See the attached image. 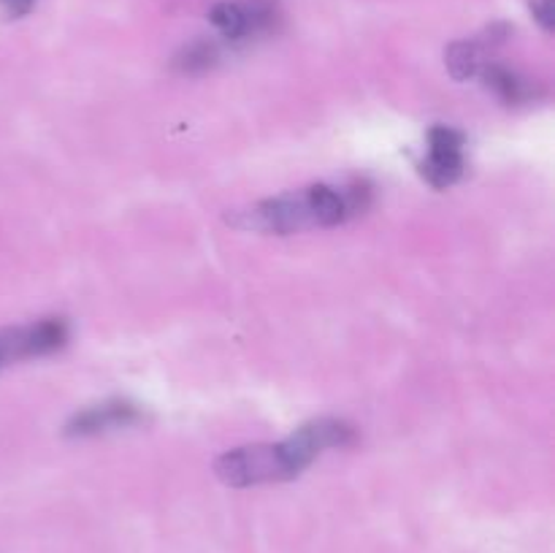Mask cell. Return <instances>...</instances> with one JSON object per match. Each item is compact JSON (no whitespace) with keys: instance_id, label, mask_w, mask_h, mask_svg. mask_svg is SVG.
<instances>
[{"instance_id":"1","label":"cell","mask_w":555,"mask_h":553,"mask_svg":"<svg viewBox=\"0 0 555 553\" xmlns=\"http://www.w3.org/2000/svg\"><path fill=\"white\" fill-rule=\"evenodd\" d=\"M215 475L220 477L225 486L247 488L260 486V483L293 480V477L301 475V470L293 464L285 442H276L247 445V448L228 450V453H222L220 459L215 461Z\"/></svg>"},{"instance_id":"2","label":"cell","mask_w":555,"mask_h":553,"mask_svg":"<svg viewBox=\"0 0 555 553\" xmlns=\"http://www.w3.org/2000/svg\"><path fill=\"white\" fill-rule=\"evenodd\" d=\"M238 231H260V233H296L307 228H320L318 211H314L309 193H287L280 198L260 201V204L236 209L225 217Z\"/></svg>"},{"instance_id":"3","label":"cell","mask_w":555,"mask_h":553,"mask_svg":"<svg viewBox=\"0 0 555 553\" xmlns=\"http://www.w3.org/2000/svg\"><path fill=\"white\" fill-rule=\"evenodd\" d=\"M65 342H68V325L60 318H47L33 325L0 329V372L9 363L22 361V358L47 356V352L60 350Z\"/></svg>"},{"instance_id":"4","label":"cell","mask_w":555,"mask_h":553,"mask_svg":"<svg viewBox=\"0 0 555 553\" xmlns=\"http://www.w3.org/2000/svg\"><path fill=\"white\" fill-rule=\"evenodd\" d=\"M209 20L222 36L242 41L274 27L276 0H222L211 5Z\"/></svg>"},{"instance_id":"5","label":"cell","mask_w":555,"mask_h":553,"mask_svg":"<svg viewBox=\"0 0 555 553\" xmlns=\"http://www.w3.org/2000/svg\"><path fill=\"white\" fill-rule=\"evenodd\" d=\"M352 442H356V428L350 423L336 421V417H318V421L307 423L296 434H291L285 439V448L298 470L304 472L323 450L347 448Z\"/></svg>"},{"instance_id":"6","label":"cell","mask_w":555,"mask_h":553,"mask_svg":"<svg viewBox=\"0 0 555 553\" xmlns=\"http://www.w3.org/2000/svg\"><path fill=\"white\" fill-rule=\"evenodd\" d=\"M421 173L434 188L455 184L464 173V136L453 128H431L428 133V157L421 163Z\"/></svg>"},{"instance_id":"7","label":"cell","mask_w":555,"mask_h":553,"mask_svg":"<svg viewBox=\"0 0 555 553\" xmlns=\"http://www.w3.org/2000/svg\"><path fill=\"white\" fill-rule=\"evenodd\" d=\"M141 421V410L130 401H103V404L87 407V410L76 412L65 426L68 437H92V434L114 432V428L133 426Z\"/></svg>"},{"instance_id":"8","label":"cell","mask_w":555,"mask_h":553,"mask_svg":"<svg viewBox=\"0 0 555 553\" xmlns=\"http://www.w3.org/2000/svg\"><path fill=\"white\" fill-rule=\"evenodd\" d=\"M480 76L486 79V85L507 103H526L542 95V87L537 85V81L526 79V76L515 74V70L504 68V65H482Z\"/></svg>"},{"instance_id":"9","label":"cell","mask_w":555,"mask_h":553,"mask_svg":"<svg viewBox=\"0 0 555 553\" xmlns=\"http://www.w3.org/2000/svg\"><path fill=\"white\" fill-rule=\"evenodd\" d=\"M444 65H448L453 79H472L486 65V47L480 41H453L444 52Z\"/></svg>"},{"instance_id":"10","label":"cell","mask_w":555,"mask_h":553,"mask_svg":"<svg viewBox=\"0 0 555 553\" xmlns=\"http://www.w3.org/2000/svg\"><path fill=\"white\" fill-rule=\"evenodd\" d=\"M220 60V47L215 41H193L173 57V68L179 74H204V70L215 68Z\"/></svg>"},{"instance_id":"11","label":"cell","mask_w":555,"mask_h":553,"mask_svg":"<svg viewBox=\"0 0 555 553\" xmlns=\"http://www.w3.org/2000/svg\"><path fill=\"white\" fill-rule=\"evenodd\" d=\"M529 9L534 20L551 33L555 27V0H529Z\"/></svg>"},{"instance_id":"12","label":"cell","mask_w":555,"mask_h":553,"mask_svg":"<svg viewBox=\"0 0 555 553\" xmlns=\"http://www.w3.org/2000/svg\"><path fill=\"white\" fill-rule=\"evenodd\" d=\"M36 5V0H0V9L9 16H22Z\"/></svg>"}]
</instances>
